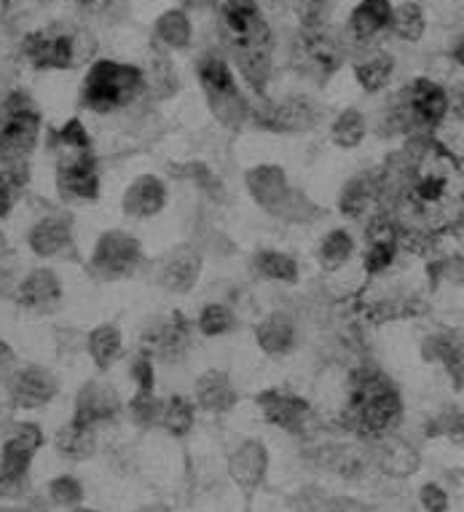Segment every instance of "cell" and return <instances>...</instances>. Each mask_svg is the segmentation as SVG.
I'll use <instances>...</instances> for the list:
<instances>
[{
	"label": "cell",
	"mask_w": 464,
	"mask_h": 512,
	"mask_svg": "<svg viewBox=\"0 0 464 512\" xmlns=\"http://www.w3.org/2000/svg\"><path fill=\"white\" fill-rule=\"evenodd\" d=\"M43 445L41 429L35 424L17 427V435L3 445L0 456V494H14L22 486L27 475V467L33 462L35 451Z\"/></svg>",
	"instance_id": "obj_9"
},
{
	"label": "cell",
	"mask_w": 464,
	"mask_h": 512,
	"mask_svg": "<svg viewBox=\"0 0 464 512\" xmlns=\"http://www.w3.org/2000/svg\"><path fill=\"white\" fill-rule=\"evenodd\" d=\"M397 212L403 234H440L462 220V164L443 145L419 137L405 148Z\"/></svg>",
	"instance_id": "obj_1"
},
{
	"label": "cell",
	"mask_w": 464,
	"mask_h": 512,
	"mask_svg": "<svg viewBox=\"0 0 464 512\" xmlns=\"http://www.w3.org/2000/svg\"><path fill=\"white\" fill-rule=\"evenodd\" d=\"M381 456H384V470L395 472V475H408L416 467L414 451L405 443H389Z\"/></svg>",
	"instance_id": "obj_40"
},
{
	"label": "cell",
	"mask_w": 464,
	"mask_h": 512,
	"mask_svg": "<svg viewBox=\"0 0 464 512\" xmlns=\"http://www.w3.org/2000/svg\"><path fill=\"white\" fill-rule=\"evenodd\" d=\"M392 70H395V59L384 54V51H373V54L357 62L355 76L365 92H379V89L389 84Z\"/></svg>",
	"instance_id": "obj_29"
},
{
	"label": "cell",
	"mask_w": 464,
	"mask_h": 512,
	"mask_svg": "<svg viewBox=\"0 0 464 512\" xmlns=\"http://www.w3.org/2000/svg\"><path fill=\"white\" fill-rule=\"evenodd\" d=\"M76 512H97V510H76Z\"/></svg>",
	"instance_id": "obj_48"
},
{
	"label": "cell",
	"mask_w": 464,
	"mask_h": 512,
	"mask_svg": "<svg viewBox=\"0 0 464 512\" xmlns=\"http://www.w3.org/2000/svg\"><path fill=\"white\" fill-rule=\"evenodd\" d=\"M400 416V397L376 370H360L352 381L349 424L368 437L384 435Z\"/></svg>",
	"instance_id": "obj_3"
},
{
	"label": "cell",
	"mask_w": 464,
	"mask_h": 512,
	"mask_svg": "<svg viewBox=\"0 0 464 512\" xmlns=\"http://www.w3.org/2000/svg\"><path fill=\"white\" fill-rule=\"evenodd\" d=\"M116 411H119V395H116L108 384H86V387L81 389V395H78L76 419H73V424L92 429L94 424H100V421L113 419Z\"/></svg>",
	"instance_id": "obj_14"
},
{
	"label": "cell",
	"mask_w": 464,
	"mask_h": 512,
	"mask_svg": "<svg viewBox=\"0 0 464 512\" xmlns=\"http://www.w3.org/2000/svg\"><path fill=\"white\" fill-rule=\"evenodd\" d=\"M389 19H392L389 0H363L349 17V30L357 41H371L381 30H387Z\"/></svg>",
	"instance_id": "obj_21"
},
{
	"label": "cell",
	"mask_w": 464,
	"mask_h": 512,
	"mask_svg": "<svg viewBox=\"0 0 464 512\" xmlns=\"http://www.w3.org/2000/svg\"><path fill=\"white\" fill-rule=\"evenodd\" d=\"M330 137H333V143L341 145V148H357L365 137L363 113H357V110L352 108L344 110V113L336 118L333 129H330Z\"/></svg>",
	"instance_id": "obj_35"
},
{
	"label": "cell",
	"mask_w": 464,
	"mask_h": 512,
	"mask_svg": "<svg viewBox=\"0 0 464 512\" xmlns=\"http://www.w3.org/2000/svg\"><path fill=\"white\" fill-rule=\"evenodd\" d=\"M132 376H135V381L140 384V392H153V365L151 360H137L135 365H132Z\"/></svg>",
	"instance_id": "obj_45"
},
{
	"label": "cell",
	"mask_w": 464,
	"mask_h": 512,
	"mask_svg": "<svg viewBox=\"0 0 464 512\" xmlns=\"http://www.w3.org/2000/svg\"><path fill=\"white\" fill-rule=\"evenodd\" d=\"M381 194V185L376 177L371 175H357L355 180H349V185L341 194V212L349 215V218H360L365 215V210L371 207L373 199Z\"/></svg>",
	"instance_id": "obj_27"
},
{
	"label": "cell",
	"mask_w": 464,
	"mask_h": 512,
	"mask_svg": "<svg viewBox=\"0 0 464 512\" xmlns=\"http://www.w3.org/2000/svg\"><path fill=\"white\" fill-rule=\"evenodd\" d=\"M389 25H392V30H395L403 41L414 43L424 35V14L416 3H403V6L392 9Z\"/></svg>",
	"instance_id": "obj_36"
},
{
	"label": "cell",
	"mask_w": 464,
	"mask_h": 512,
	"mask_svg": "<svg viewBox=\"0 0 464 512\" xmlns=\"http://www.w3.org/2000/svg\"><path fill=\"white\" fill-rule=\"evenodd\" d=\"M143 346L145 352L153 354V357H161V360L180 357V352L188 346V328L183 322H175V319L153 325L151 330H145Z\"/></svg>",
	"instance_id": "obj_20"
},
{
	"label": "cell",
	"mask_w": 464,
	"mask_h": 512,
	"mask_svg": "<svg viewBox=\"0 0 464 512\" xmlns=\"http://www.w3.org/2000/svg\"><path fill=\"white\" fill-rule=\"evenodd\" d=\"M156 35L169 49H186L191 43V22L183 11H167L156 22Z\"/></svg>",
	"instance_id": "obj_30"
},
{
	"label": "cell",
	"mask_w": 464,
	"mask_h": 512,
	"mask_svg": "<svg viewBox=\"0 0 464 512\" xmlns=\"http://www.w3.org/2000/svg\"><path fill=\"white\" fill-rule=\"evenodd\" d=\"M89 352L100 368H110V362L121 354V333L113 325H102L89 336Z\"/></svg>",
	"instance_id": "obj_34"
},
{
	"label": "cell",
	"mask_w": 464,
	"mask_h": 512,
	"mask_svg": "<svg viewBox=\"0 0 464 512\" xmlns=\"http://www.w3.org/2000/svg\"><path fill=\"white\" fill-rule=\"evenodd\" d=\"M132 416H135L140 424H151V421L159 416V400L153 397V392H140V395L132 400Z\"/></svg>",
	"instance_id": "obj_43"
},
{
	"label": "cell",
	"mask_w": 464,
	"mask_h": 512,
	"mask_svg": "<svg viewBox=\"0 0 464 512\" xmlns=\"http://www.w3.org/2000/svg\"><path fill=\"white\" fill-rule=\"evenodd\" d=\"M27 242L33 247L35 255H57V252L70 242V226L62 218H43L38 226L30 231Z\"/></svg>",
	"instance_id": "obj_26"
},
{
	"label": "cell",
	"mask_w": 464,
	"mask_h": 512,
	"mask_svg": "<svg viewBox=\"0 0 464 512\" xmlns=\"http://www.w3.org/2000/svg\"><path fill=\"white\" fill-rule=\"evenodd\" d=\"M164 202H167V191L159 177L143 175L129 185L127 196H124V210L135 218H153L164 210Z\"/></svg>",
	"instance_id": "obj_18"
},
{
	"label": "cell",
	"mask_w": 464,
	"mask_h": 512,
	"mask_svg": "<svg viewBox=\"0 0 464 512\" xmlns=\"http://www.w3.org/2000/svg\"><path fill=\"white\" fill-rule=\"evenodd\" d=\"M355 250V242H352V236L346 234V231H330L325 236V242L320 247V263L325 271H338L349 261V255Z\"/></svg>",
	"instance_id": "obj_32"
},
{
	"label": "cell",
	"mask_w": 464,
	"mask_h": 512,
	"mask_svg": "<svg viewBox=\"0 0 464 512\" xmlns=\"http://www.w3.org/2000/svg\"><path fill=\"white\" fill-rule=\"evenodd\" d=\"M143 258L140 244L124 231H110L102 234V239L94 247L92 269L102 279H124L137 269V263Z\"/></svg>",
	"instance_id": "obj_10"
},
{
	"label": "cell",
	"mask_w": 464,
	"mask_h": 512,
	"mask_svg": "<svg viewBox=\"0 0 464 512\" xmlns=\"http://www.w3.org/2000/svg\"><path fill=\"white\" fill-rule=\"evenodd\" d=\"M78 6L84 11H89V14H102L105 9H110L116 0H76Z\"/></svg>",
	"instance_id": "obj_46"
},
{
	"label": "cell",
	"mask_w": 464,
	"mask_h": 512,
	"mask_svg": "<svg viewBox=\"0 0 464 512\" xmlns=\"http://www.w3.org/2000/svg\"><path fill=\"white\" fill-rule=\"evenodd\" d=\"M143 86L145 78L135 65H124V62H113V59H100L86 73L81 100L94 113H108V110L129 105L140 94Z\"/></svg>",
	"instance_id": "obj_4"
},
{
	"label": "cell",
	"mask_w": 464,
	"mask_h": 512,
	"mask_svg": "<svg viewBox=\"0 0 464 512\" xmlns=\"http://www.w3.org/2000/svg\"><path fill=\"white\" fill-rule=\"evenodd\" d=\"M57 185L62 196L92 202L100 194V177L89 151H65V159L57 167Z\"/></svg>",
	"instance_id": "obj_12"
},
{
	"label": "cell",
	"mask_w": 464,
	"mask_h": 512,
	"mask_svg": "<svg viewBox=\"0 0 464 512\" xmlns=\"http://www.w3.org/2000/svg\"><path fill=\"white\" fill-rule=\"evenodd\" d=\"M27 183L25 161H9V167L0 169V218H6L17 202L19 188Z\"/></svg>",
	"instance_id": "obj_33"
},
{
	"label": "cell",
	"mask_w": 464,
	"mask_h": 512,
	"mask_svg": "<svg viewBox=\"0 0 464 512\" xmlns=\"http://www.w3.org/2000/svg\"><path fill=\"white\" fill-rule=\"evenodd\" d=\"M41 113L27 94H11L0 113V156L6 161H25L38 143Z\"/></svg>",
	"instance_id": "obj_5"
},
{
	"label": "cell",
	"mask_w": 464,
	"mask_h": 512,
	"mask_svg": "<svg viewBox=\"0 0 464 512\" xmlns=\"http://www.w3.org/2000/svg\"><path fill=\"white\" fill-rule=\"evenodd\" d=\"M199 81H202L207 100H210L215 116L226 126H239L247 116V102L239 94L237 81L231 76V68L226 65V59H220L218 54H207L199 62Z\"/></svg>",
	"instance_id": "obj_6"
},
{
	"label": "cell",
	"mask_w": 464,
	"mask_h": 512,
	"mask_svg": "<svg viewBox=\"0 0 464 512\" xmlns=\"http://www.w3.org/2000/svg\"><path fill=\"white\" fill-rule=\"evenodd\" d=\"M196 397H199V403L204 408H210V411H228L231 405L237 403V392L231 387V381H228L226 373H220V370H210V373H204L199 378V384H196Z\"/></svg>",
	"instance_id": "obj_25"
},
{
	"label": "cell",
	"mask_w": 464,
	"mask_h": 512,
	"mask_svg": "<svg viewBox=\"0 0 464 512\" xmlns=\"http://www.w3.org/2000/svg\"><path fill=\"white\" fill-rule=\"evenodd\" d=\"M293 62L298 73L314 78V81H328L344 62V46L330 30L309 27L298 35Z\"/></svg>",
	"instance_id": "obj_7"
},
{
	"label": "cell",
	"mask_w": 464,
	"mask_h": 512,
	"mask_svg": "<svg viewBox=\"0 0 464 512\" xmlns=\"http://www.w3.org/2000/svg\"><path fill=\"white\" fill-rule=\"evenodd\" d=\"M49 494L57 504H76L84 491H81L76 478H57V480H51Z\"/></svg>",
	"instance_id": "obj_42"
},
{
	"label": "cell",
	"mask_w": 464,
	"mask_h": 512,
	"mask_svg": "<svg viewBox=\"0 0 464 512\" xmlns=\"http://www.w3.org/2000/svg\"><path fill=\"white\" fill-rule=\"evenodd\" d=\"M14 362V352H11V346L6 341H0V368L3 365H11Z\"/></svg>",
	"instance_id": "obj_47"
},
{
	"label": "cell",
	"mask_w": 464,
	"mask_h": 512,
	"mask_svg": "<svg viewBox=\"0 0 464 512\" xmlns=\"http://www.w3.org/2000/svg\"><path fill=\"white\" fill-rule=\"evenodd\" d=\"M255 263H258L263 277L277 279V282H296L298 277V263L282 252H261Z\"/></svg>",
	"instance_id": "obj_37"
},
{
	"label": "cell",
	"mask_w": 464,
	"mask_h": 512,
	"mask_svg": "<svg viewBox=\"0 0 464 512\" xmlns=\"http://www.w3.org/2000/svg\"><path fill=\"white\" fill-rule=\"evenodd\" d=\"M199 269H202L199 255L194 250H188V247H180L161 266V285L172 290V293H188L199 279Z\"/></svg>",
	"instance_id": "obj_19"
},
{
	"label": "cell",
	"mask_w": 464,
	"mask_h": 512,
	"mask_svg": "<svg viewBox=\"0 0 464 512\" xmlns=\"http://www.w3.org/2000/svg\"><path fill=\"white\" fill-rule=\"evenodd\" d=\"M255 336H258V346L266 354H287L296 341V328L285 314H271L258 325Z\"/></svg>",
	"instance_id": "obj_24"
},
{
	"label": "cell",
	"mask_w": 464,
	"mask_h": 512,
	"mask_svg": "<svg viewBox=\"0 0 464 512\" xmlns=\"http://www.w3.org/2000/svg\"><path fill=\"white\" fill-rule=\"evenodd\" d=\"M266 470V448L261 443H247L231 456V475L242 486H255L263 478Z\"/></svg>",
	"instance_id": "obj_28"
},
{
	"label": "cell",
	"mask_w": 464,
	"mask_h": 512,
	"mask_svg": "<svg viewBox=\"0 0 464 512\" xmlns=\"http://www.w3.org/2000/svg\"><path fill=\"white\" fill-rule=\"evenodd\" d=\"M57 448H60V454L68 456V459H89V456L94 454V432L89 427L70 424V427L60 429V435H57Z\"/></svg>",
	"instance_id": "obj_31"
},
{
	"label": "cell",
	"mask_w": 464,
	"mask_h": 512,
	"mask_svg": "<svg viewBox=\"0 0 464 512\" xmlns=\"http://www.w3.org/2000/svg\"><path fill=\"white\" fill-rule=\"evenodd\" d=\"M57 140L65 145V151H89L92 148V140H89L84 124L78 118H73V121L62 126L60 132H57Z\"/></svg>",
	"instance_id": "obj_41"
},
{
	"label": "cell",
	"mask_w": 464,
	"mask_h": 512,
	"mask_svg": "<svg viewBox=\"0 0 464 512\" xmlns=\"http://www.w3.org/2000/svg\"><path fill=\"white\" fill-rule=\"evenodd\" d=\"M448 113V94L443 86L427 78H416L414 84L405 86L397 102V118L405 129H435Z\"/></svg>",
	"instance_id": "obj_8"
},
{
	"label": "cell",
	"mask_w": 464,
	"mask_h": 512,
	"mask_svg": "<svg viewBox=\"0 0 464 512\" xmlns=\"http://www.w3.org/2000/svg\"><path fill=\"white\" fill-rule=\"evenodd\" d=\"M27 62L38 70H68L76 65V38L62 30H38L22 43Z\"/></svg>",
	"instance_id": "obj_11"
},
{
	"label": "cell",
	"mask_w": 464,
	"mask_h": 512,
	"mask_svg": "<svg viewBox=\"0 0 464 512\" xmlns=\"http://www.w3.org/2000/svg\"><path fill=\"white\" fill-rule=\"evenodd\" d=\"M19 303L33 311H51L62 301V287L57 274L49 269L33 271L30 277L19 285Z\"/></svg>",
	"instance_id": "obj_17"
},
{
	"label": "cell",
	"mask_w": 464,
	"mask_h": 512,
	"mask_svg": "<svg viewBox=\"0 0 464 512\" xmlns=\"http://www.w3.org/2000/svg\"><path fill=\"white\" fill-rule=\"evenodd\" d=\"M220 19L226 46L242 76L253 89L263 92L271 73V33L258 0H223Z\"/></svg>",
	"instance_id": "obj_2"
},
{
	"label": "cell",
	"mask_w": 464,
	"mask_h": 512,
	"mask_svg": "<svg viewBox=\"0 0 464 512\" xmlns=\"http://www.w3.org/2000/svg\"><path fill=\"white\" fill-rule=\"evenodd\" d=\"M247 188L255 196V202H261L263 207H274L287 196V180L285 172L279 167H255L247 175Z\"/></svg>",
	"instance_id": "obj_22"
},
{
	"label": "cell",
	"mask_w": 464,
	"mask_h": 512,
	"mask_svg": "<svg viewBox=\"0 0 464 512\" xmlns=\"http://www.w3.org/2000/svg\"><path fill=\"white\" fill-rule=\"evenodd\" d=\"M199 328H202L204 336H223L228 330L234 328V314L226 306H220V303H212L207 309L202 311V317H199Z\"/></svg>",
	"instance_id": "obj_39"
},
{
	"label": "cell",
	"mask_w": 464,
	"mask_h": 512,
	"mask_svg": "<svg viewBox=\"0 0 464 512\" xmlns=\"http://www.w3.org/2000/svg\"><path fill=\"white\" fill-rule=\"evenodd\" d=\"M400 231L395 223L387 218H376L368 228V250H365V271L368 274H381L387 271L395 261L397 242H400Z\"/></svg>",
	"instance_id": "obj_15"
},
{
	"label": "cell",
	"mask_w": 464,
	"mask_h": 512,
	"mask_svg": "<svg viewBox=\"0 0 464 512\" xmlns=\"http://www.w3.org/2000/svg\"><path fill=\"white\" fill-rule=\"evenodd\" d=\"M57 395V381L41 368L19 370L17 376L11 378V397L19 408H41Z\"/></svg>",
	"instance_id": "obj_16"
},
{
	"label": "cell",
	"mask_w": 464,
	"mask_h": 512,
	"mask_svg": "<svg viewBox=\"0 0 464 512\" xmlns=\"http://www.w3.org/2000/svg\"><path fill=\"white\" fill-rule=\"evenodd\" d=\"M258 403L263 405L266 419L279 424V427L293 429V432H296L301 419H304L306 411H309V405H306L301 397L279 395V392H266V395L258 397Z\"/></svg>",
	"instance_id": "obj_23"
},
{
	"label": "cell",
	"mask_w": 464,
	"mask_h": 512,
	"mask_svg": "<svg viewBox=\"0 0 464 512\" xmlns=\"http://www.w3.org/2000/svg\"><path fill=\"white\" fill-rule=\"evenodd\" d=\"M161 419L169 435H186L188 429L194 427V405L188 403L186 397H172Z\"/></svg>",
	"instance_id": "obj_38"
},
{
	"label": "cell",
	"mask_w": 464,
	"mask_h": 512,
	"mask_svg": "<svg viewBox=\"0 0 464 512\" xmlns=\"http://www.w3.org/2000/svg\"><path fill=\"white\" fill-rule=\"evenodd\" d=\"M422 504L430 512H446L448 510V496L443 494V488L438 486H424L422 488Z\"/></svg>",
	"instance_id": "obj_44"
},
{
	"label": "cell",
	"mask_w": 464,
	"mask_h": 512,
	"mask_svg": "<svg viewBox=\"0 0 464 512\" xmlns=\"http://www.w3.org/2000/svg\"><path fill=\"white\" fill-rule=\"evenodd\" d=\"M258 118L274 132H306L320 121V105L309 97H287Z\"/></svg>",
	"instance_id": "obj_13"
}]
</instances>
